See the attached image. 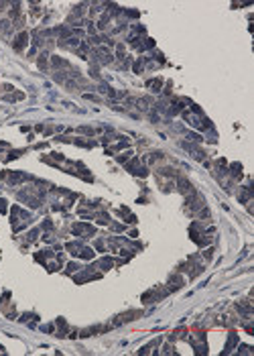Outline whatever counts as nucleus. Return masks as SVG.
Masks as SVG:
<instances>
[{
	"mask_svg": "<svg viewBox=\"0 0 254 356\" xmlns=\"http://www.w3.org/2000/svg\"><path fill=\"white\" fill-rule=\"evenodd\" d=\"M94 232V228H90V226H84V224H77L73 228V234H92Z\"/></svg>",
	"mask_w": 254,
	"mask_h": 356,
	"instance_id": "f257e3e1",
	"label": "nucleus"
},
{
	"mask_svg": "<svg viewBox=\"0 0 254 356\" xmlns=\"http://www.w3.org/2000/svg\"><path fill=\"white\" fill-rule=\"evenodd\" d=\"M25 43H27V33H20L18 39H16V43H14V47H16V49H20V47L25 45Z\"/></svg>",
	"mask_w": 254,
	"mask_h": 356,
	"instance_id": "f03ea898",
	"label": "nucleus"
}]
</instances>
